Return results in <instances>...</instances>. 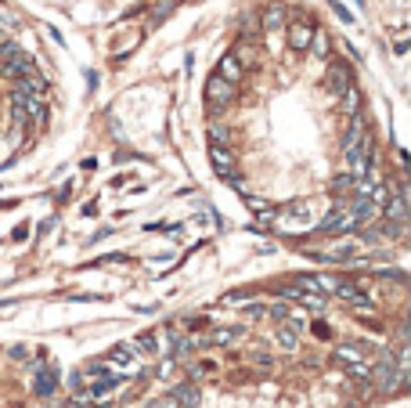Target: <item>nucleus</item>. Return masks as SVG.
I'll return each instance as SVG.
<instances>
[{
    "label": "nucleus",
    "instance_id": "f257e3e1",
    "mask_svg": "<svg viewBox=\"0 0 411 408\" xmlns=\"http://www.w3.org/2000/svg\"><path fill=\"white\" fill-rule=\"evenodd\" d=\"M234 83H227L224 76H213L209 83H206V105H209V112H224L227 105L234 101Z\"/></svg>",
    "mask_w": 411,
    "mask_h": 408
},
{
    "label": "nucleus",
    "instance_id": "f03ea898",
    "mask_svg": "<svg viewBox=\"0 0 411 408\" xmlns=\"http://www.w3.org/2000/svg\"><path fill=\"white\" fill-rule=\"evenodd\" d=\"M29 369H33V394H36V398H51V394L58 391L61 372L54 369V365H40V361H33Z\"/></svg>",
    "mask_w": 411,
    "mask_h": 408
},
{
    "label": "nucleus",
    "instance_id": "7ed1b4c3",
    "mask_svg": "<svg viewBox=\"0 0 411 408\" xmlns=\"http://www.w3.org/2000/svg\"><path fill=\"white\" fill-rule=\"evenodd\" d=\"M372 379L382 386V391H397V386L404 383V372L397 369V361H394V358L382 354V358L372 365Z\"/></svg>",
    "mask_w": 411,
    "mask_h": 408
},
{
    "label": "nucleus",
    "instance_id": "20e7f679",
    "mask_svg": "<svg viewBox=\"0 0 411 408\" xmlns=\"http://www.w3.org/2000/svg\"><path fill=\"white\" fill-rule=\"evenodd\" d=\"M285 300H296L299 307H307V311H314V314H324L329 311V296L324 293H311V289H285Z\"/></svg>",
    "mask_w": 411,
    "mask_h": 408
},
{
    "label": "nucleus",
    "instance_id": "39448f33",
    "mask_svg": "<svg viewBox=\"0 0 411 408\" xmlns=\"http://www.w3.org/2000/svg\"><path fill=\"white\" fill-rule=\"evenodd\" d=\"M11 101L18 105L22 116H26L29 123H43V116H47V109H43V98H36V94H22V91H15Z\"/></svg>",
    "mask_w": 411,
    "mask_h": 408
},
{
    "label": "nucleus",
    "instance_id": "423d86ee",
    "mask_svg": "<svg viewBox=\"0 0 411 408\" xmlns=\"http://www.w3.org/2000/svg\"><path fill=\"white\" fill-rule=\"evenodd\" d=\"M119 383H123V376H105V379H94L91 386H80L76 398H80V401H101L108 391H116Z\"/></svg>",
    "mask_w": 411,
    "mask_h": 408
},
{
    "label": "nucleus",
    "instance_id": "0eeeda50",
    "mask_svg": "<svg viewBox=\"0 0 411 408\" xmlns=\"http://www.w3.org/2000/svg\"><path fill=\"white\" fill-rule=\"evenodd\" d=\"M36 69V61L26 54V51H18L15 58H8V61H0V73H4L8 80H18V76H26V73H33Z\"/></svg>",
    "mask_w": 411,
    "mask_h": 408
},
{
    "label": "nucleus",
    "instance_id": "6e6552de",
    "mask_svg": "<svg viewBox=\"0 0 411 408\" xmlns=\"http://www.w3.org/2000/svg\"><path fill=\"white\" fill-rule=\"evenodd\" d=\"M350 83H354L350 69H346V66H339V61H336V66H329V73H324V87H329L332 94L346 91V87H350Z\"/></svg>",
    "mask_w": 411,
    "mask_h": 408
},
{
    "label": "nucleus",
    "instance_id": "1a4fd4ad",
    "mask_svg": "<svg viewBox=\"0 0 411 408\" xmlns=\"http://www.w3.org/2000/svg\"><path fill=\"white\" fill-rule=\"evenodd\" d=\"M209 159H213L216 174H221L224 181H227V177H234V174H231V166H234V156L227 152V145H209Z\"/></svg>",
    "mask_w": 411,
    "mask_h": 408
},
{
    "label": "nucleus",
    "instance_id": "9d476101",
    "mask_svg": "<svg viewBox=\"0 0 411 408\" xmlns=\"http://www.w3.org/2000/svg\"><path fill=\"white\" fill-rule=\"evenodd\" d=\"M15 91L43 98V91H47V80H43V76H40V73L33 69V73H26V76H18V80H15Z\"/></svg>",
    "mask_w": 411,
    "mask_h": 408
},
{
    "label": "nucleus",
    "instance_id": "9b49d317",
    "mask_svg": "<svg viewBox=\"0 0 411 408\" xmlns=\"http://www.w3.org/2000/svg\"><path fill=\"white\" fill-rule=\"evenodd\" d=\"M278 347L281 351H296L299 347V321H281V326H278Z\"/></svg>",
    "mask_w": 411,
    "mask_h": 408
},
{
    "label": "nucleus",
    "instance_id": "f8f14e48",
    "mask_svg": "<svg viewBox=\"0 0 411 408\" xmlns=\"http://www.w3.org/2000/svg\"><path fill=\"white\" fill-rule=\"evenodd\" d=\"M311 36H314V26H307V22H292V26H289V48H292V51H307Z\"/></svg>",
    "mask_w": 411,
    "mask_h": 408
},
{
    "label": "nucleus",
    "instance_id": "ddd939ff",
    "mask_svg": "<svg viewBox=\"0 0 411 408\" xmlns=\"http://www.w3.org/2000/svg\"><path fill=\"white\" fill-rule=\"evenodd\" d=\"M216 76H224L227 83H238V80L246 76V66H242V61L234 58V51H231V54H224V58H221V73H216Z\"/></svg>",
    "mask_w": 411,
    "mask_h": 408
},
{
    "label": "nucleus",
    "instance_id": "4468645a",
    "mask_svg": "<svg viewBox=\"0 0 411 408\" xmlns=\"http://www.w3.org/2000/svg\"><path fill=\"white\" fill-rule=\"evenodd\" d=\"M170 398L173 401H177V405H184V408H191V405H199V386H195V383H181V386H173V391H170Z\"/></svg>",
    "mask_w": 411,
    "mask_h": 408
},
{
    "label": "nucleus",
    "instance_id": "2eb2a0df",
    "mask_svg": "<svg viewBox=\"0 0 411 408\" xmlns=\"http://www.w3.org/2000/svg\"><path fill=\"white\" fill-rule=\"evenodd\" d=\"M285 18H289V11L281 8V4H274V8H267L264 15H260V26L271 33V29H281V26H285Z\"/></svg>",
    "mask_w": 411,
    "mask_h": 408
},
{
    "label": "nucleus",
    "instance_id": "dca6fc26",
    "mask_svg": "<svg viewBox=\"0 0 411 408\" xmlns=\"http://www.w3.org/2000/svg\"><path fill=\"white\" fill-rule=\"evenodd\" d=\"M339 109L346 112V116H354V112H361V91L354 87H346V91H339Z\"/></svg>",
    "mask_w": 411,
    "mask_h": 408
},
{
    "label": "nucleus",
    "instance_id": "f3484780",
    "mask_svg": "<svg viewBox=\"0 0 411 408\" xmlns=\"http://www.w3.org/2000/svg\"><path fill=\"white\" fill-rule=\"evenodd\" d=\"M336 358L346 361V365L364 361V347H361V343H339V347H336Z\"/></svg>",
    "mask_w": 411,
    "mask_h": 408
},
{
    "label": "nucleus",
    "instance_id": "a211bd4d",
    "mask_svg": "<svg viewBox=\"0 0 411 408\" xmlns=\"http://www.w3.org/2000/svg\"><path fill=\"white\" fill-rule=\"evenodd\" d=\"M173 340V358H191L195 347H199V340H188V336H177V333H170Z\"/></svg>",
    "mask_w": 411,
    "mask_h": 408
},
{
    "label": "nucleus",
    "instance_id": "6ab92c4d",
    "mask_svg": "<svg viewBox=\"0 0 411 408\" xmlns=\"http://www.w3.org/2000/svg\"><path fill=\"white\" fill-rule=\"evenodd\" d=\"M108 361L123 365V372H130V365H134V347H123V343H119V347L108 351Z\"/></svg>",
    "mask_w": 411,
    "mask_h": 408
},
{
    "label": "nucleus",
    "instance_id": "aec40b11",
    "mask_svg": "<svg viewBox=\"0 0 411 408\" xmlns=\"http://www.w3.org/2000/svg\"><path fill=\"white\" fill-rule=\"evenodd\" d=\"M307 48H311V51H314L317 58H329V48H332V40H329V36H324V33H314Z\"/></svg>",
    "mask_w": 411,
    "mask_h": 408
},
{
    "label": "nucleus",
    "instance_id": "412c9836",
    "mask_svg": "<svg viewBox=\"0 0 411 408\" xmlns=\"http://www.w3.org/2000/svg\"><path fill=\"white\" fill-rule=\"evenodd\" d=\"M234 340H242V329H213V343H221V347H231Z\"/></svg>",
    "mask_w": 411,
    "mask_h": 408
},
{
    "label": "nucleus",
    "instance_id": "4be33fe9",
    "mask_svg": "<svg viewBox=\"0 0 411 408\" xmlns=\"http://www.w3.org/2000/svg\"><path fill=\"white\" fill-rule=\"evenodd\" d=\"M137 351H141V354H159V336H156V333L137 336Z\"/></svg>",
    "mask_w": 411,
    "mask_h": 408
},
{
    "label": "nucleus",
    "instance_id": "5701e85b",
    "mask_svg": "<svg viewBox=\"0 0 411 408\" xmlns=\"http://www.w3.org/2000/svg\"><path fill=\"white\" fill-rule=\"evenodd\" d=\"M209 141L213 145H227L231 141V131H227L224 123H209Z\"/></svg>",
    "mask_w": 411,
    "mask_h": 408
},
{
    "label": "nucleus",
    "instance_id": "b1692460",
    "mask_svg": "<svg viewBox=\"0 0 411 408\" xmlns=\"http://www.w3.org/2000/svg\"><path fill=\"white\" fill-rule=\"evenodd\" d=\"M83 376H87V379H105V376H108V365H101V361H91V365L83 369Z\"/></svg>",
    "mask_w": 411,
    "mask_h": 408
},
{
    "label": "nucleus",
    "instance_id": "393cba45",
    "mask_svg": "<svg viewBox=\"0 0 411 408\" xmlns=\"http://www.w3.org/2000/svg\"><path fill=\"white\" fill-rule=\"evenodd\" d=\"M213 369H216V365H213V361H195L188 376H191V379H202V376H206V372H213Z\"/></svg>",
    "mask_w": 411,
    "mask_h": 408
},
{
    "label": "nucleus",
    "instance_id": "a878e982",
    "mask_svg": "<svg viewBox=\"0 0 411 408\" xmlns=\"http://www.w3.org/2000/svg\"><path fill=\"white\" fill-rule=\"evenodd\" d=\"M15 26H18V15H15V11H8V8H0V29L8 33V29H15Z\"/></svg>",
    "mask_w": 411,
    "mask_h": 408
},
{
    "label": "nucleus",
    "instance_id": "bb28decb",
    "mask_svg": "<svg viewBox=\"0 0 411 408\" xmlns=\"http://www.w3.org/2000/svg\"><path fill=\"white\" fill-rule=\"evenodd\" d=\"M18 54V48L11 44V40H0V61H8V58H15Z\"/></svg>",
    "mask_w": 411,
    "mask_h": 408
},
{
    "label": "nucleus",
    "instance_id": "cd10ccee",
    "mask_svg": "<svg viewBox=\"0 0 411 408\" xmlns=\"http://www.w3.org/2000/svg\"><path fill=\"white\" fill-rule=\"evenodd\" d=\"M271 314H274L278 321H285V318L292 314V307H289V304H274V307H271Z\"/></svg>",
    "mask_w": 411,
    "mask_h": 408
},
{
    "label": "nucleus",
    "instance_id": "c85d7f7f",
    "mask_svg": "<svg viewBox=\"0 0 411 408\" xmlns=\"http://www.w3.org/2000/svg\"><path fill=\"white\" fill-rule=\"evenodd\" d=\"M148 408H181V405H177V401H173V398L166 394V398H159V401H151Z\"/></svg>",
    "mask_w": 411,
    "mask_h": 408
},
{
    "label": "nucleus",
    "instance_id": "c756f323",
    "mask_svg": "<svg viewBox=\"0 0 411 408\" xmlns=\"http://www.w3.org/2000/svg\"><path fill=\"white\" fill-rule=\"evenodd\" d=\"M332 11H336V15L343 18V22H354V15H350V11H346L343 4H336V0H332Z\"/></svg>",
    "mask_w": 411,
    "mask_h": 408
},
{
    "label": "nucleus",
    "instance_id": "7c9ffc66",
    "mask_svg": "<svg viewBox=\"0 0 411 408\" xmlns=\"http://www.w3.org/2000/svg\"><path fill=\"white\" fill-rule=\"evenodd\" d=\"M242 33H246V36H249V33H256V18H253V15H246V18H242Z\"/></svg>",
    "mask_w": 411,
    "mask_h": 408
},
{
    "label": "nucleus",
    "instance_id": "2f4dec72",
    "mask_svg": "<svg viewBox=\"0 0 411 408\" xmlns=\"http://www.w3.org/2000/svg\"><path fill=\"white\" fill-rule=\"evenodd\" d=\"M253 361L260 365V369H271V365H274V361H271V354H253Z\"/></svg>",
    "mask_w": 411,
    "mask_h": 408
},
{
    "label": "nucleus",
    "instance_id": "473e14b6",
    "mask_svg": "<svg viewBox=\"0 0 411 408\" xmlns=\"http://www.w3.org/2000/svg\"><path fill=\"white\" fill-rule=\"evenodd\" d=\"M83 379H87L83 372H69V386H73V391H80V386H83Z\"/></svg>",
    "mask_w": 411,
    "mask_h": 408
},
{
    "label": "nucleus",
    "instance_id": "72a5a7b5",
    "mask_svg": "<svg viewBox=\"0 0 411 408\" xmlns=\"http://www.w3.org/2000/svg\"><path fill=\"white\" fill-rule=\"evenodd\" d=\"M58 408H76V405H73V401H69V405H58Z\"/></svg>",
    "mask_w": 411,
    "mask_h": 408
},
{
    "label": "nucleus",
    "instance_id": "f704fd0d",
    "mask_svg": "<svg viewBox=\"0 0 411 408\" xmlns=\"http://www.w3.org/2000/svg\"><path fill=\"white\" fill-rule=\"evenodd\" d=\"M94 408H112V405H94Z\"/></svg>",
    "mask_w": 411,
    "mask_h": 408
}]
</instances>
